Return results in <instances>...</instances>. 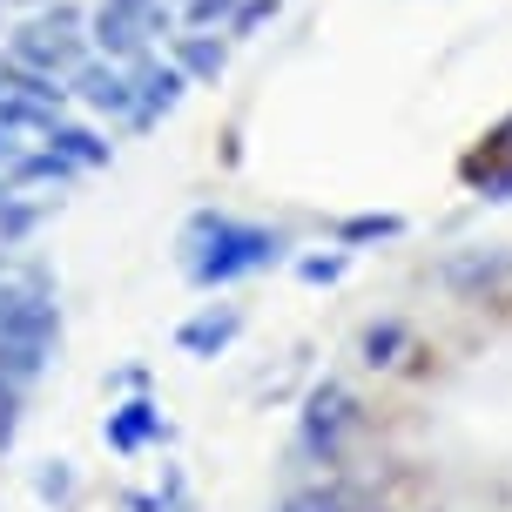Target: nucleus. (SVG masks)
Here are the masks:
<instances>
[{
  "label": "nucleus",
  "instance_id": "1",
  "mask_svg": "<svg viewBox=\"0 0 512 512\" xmlns=\"http://www.w3.org/2000/svg\"><path fill=\"white\" fill-rule=\"evenodd\" d=\"M176 250H182L189 283L216 290V283H236V277L270 270V263L283 256V236L277 230H256V223H236V216H223V209H203V216L182 223Z\"/></svg>",
  "mask_w": 512,
  "mask_h": 512
},
{
  "label": "nucleus",
  "instance_id": "2",
  "mask_svg": "<svg viewBox=\"0 0 512 512\" xmlns=\"http://www.w3.org/2000/svg\"><path fill=\"white\" fill-rule=\"evenodd\" d=\"M54 344H61V317L48 297L0 283V378H34Z\"/></svg>",
  "mask_w": 512,
  "mask_h": 512
},
{
  "label": "nucleus",
  "instance_id": "3",
  "mask_svg": "<svg viewBox=\"0 0 512 512\" xmlns=\"http://www.w3.org/2000/svg\"><path fill=\"white\" fill-rule=\"evenodd\" d=\"M14 61L34 68V75H81L88 61H81V14L75 7H61L54 0V14H34V21L14 34Z\"/></svg>",
  "mask_w": 512,
  "mask_h": 512
},
{
  "label": "nucleus",
  "instance_id": "4",
  "mask_svg": "<svg viewBox=\"0 0 512 512\" xmlns=\"http://www.w3.org/2000/svg\"><path fill=\"white\" fill-rule=\"evenodd\" d=\"M351 425H358V398H351V391H344L337 378H324V384H317V391L304 398V452L331 465L337 452H344Z\"/></svg>",
  "mask_w": 512,
  "mask_h": 512
},
{
  "label": "nucleus",
  "instance_id": "5",
  "mask_svg": "<svg viewBox=\"0 0 512 512\" xmlns=\"http://www.w3.org/2000/svg\"><path fill=\"white\" fill-rule=\"evenodd\" d=\"M149 34H169V7L162 0H102L95 7V41L108 48V61H128Z\"/></svg>",
  "mask_w": 512,
  "mask_h": 512
},
{
  "label": "nucleus",
  "instance_id": "6",
  "mask_svg": "<svg viewBox=\"0 0 512 512\" xmlns=\"http://www.w3.org/2000/svg\"><path fill=\"white\" fill-rule=\"evenodd\" d=\"M445 283L465 290L472 304H512V250H472L445 263Z\"/></svg>",
  "mask_w": 512,
  "mask_h": 512
},
{
  "label": "nucleus",
  "instance_id": "7",
  "mask_svg": "<svg viewBox=\"0 0 512 512\" xmlns=\"http://www.w3.org/2000/svg\"><path fill=\"white\" fill-rule=\"evenodd\" d=\"M75 95L95 108V115H128V122H135V75L115 68V61H88L75 75Z\"/></svg>",
  "mask_w": 512,
  "mask_h": 512
},
{
  "label": "nucleus",
  "instance_id": "8",
  "mask_svg": "<svg viewBox=\"0 0 512 512\" xmlns=\"http://www.w3.org/2000/svg\"><path fill=\"white\" fill-rule=\"evenodd\" d=\"M236 331H243V310L236 304H209V310H196V317L176 331V344L189 351V358H216V351L236 344Z\"/></svg>",
  "mask_w": 512,
  "mask_h": 512
},
{
  "label": "nucleus",
  "instance_id": "9",
  "mask_svg": "<svg viewBox=\"0 0 512 512\" xmlns=\"http://www.w3.org/2000/svg\"><path fill=\"white\" fill-rule=\"evenodd\" d=\"M135 75V128H149L155 115H169L182 102V68L162 61V68H128Z\"/></svg>",
  "mask_w": 512,
  "mask_h": 512
},
{
  "label": "nucleus",
  "instance_id": "10",
  "mask_svg": "<svg viewBox=\"0 0 512 512\" xmlns=\"http://www.w3.org/2000/svg\"><path fill=\"white\" fill-rule=\"evenodd\" d=\"M169 425H162V411L155 405H122V411H108V445L115 452H142L149 438H162Z\"/></svg>",
  "mask_w": 512,
  "mask_h": 512
},
{
  "label": "nucleus",
  "instance_id": "11",
  "mask_svg": "<svg viewBox=\"0 0 512 512\" xmlns=\"http://www.w3.org/2000/svg\"><path fill=\"white\" fill-rule=\"evenodd\" d=\"M223 61H230V48H223L216 34H182V41H176V68H182V75H196V81H216V75H223Z\"/></svg>",
  "mask_w": 512,
  "mask_h": 512
},
{
  "label": "nucleus",
  "instance_id": "12",
  "mask_svg": "<svg viewBox=\"0 0 512 512\" xmlns=\"http://www.w3.org/2000/svg\"><path fill=\"white\" fill-rule=\"evenodd\" d=\"M48 149H54V155H68L75 169H102V162H108V149H102V142H95L88 128H68V122H61V128L48 135Z\"/></svg>",
  "mask_w": 512,
  "mask_h": 512
},
{
  "label": "nucleus",
  "instance_id": "13",
  "mask_svg": "<svg viewBox=\"0 0 512 512\" xmlns=\"http://www.w3.org/2000/svg\"><path fill=\"white\" fill-rule=\"evenodd\" d=\"M277 512H351V499H344L337 486H310V492H290Z\"/></svg>",
  "mask_w": 512,
  "mask_h": 512
},
{
  "label": "nucleus",
  "instance_id": "14",
  "mask_svg": "<svg viewBox=\"0 0 512 512\" xmlns=\"http://www.w3.org/2000/svg\"><path fill=\"white\" fill-rule=\"evenodd\" d=\"M405 230V223H398V216H351V223H344V243H371V236H398Z\"/></svg>",
  "mask_w": 512,
  "mask_h": 512
},
{
  "label": "nucleus",
  "instance_id": "15",
  "mask_svg": "<svg viewBox=\"0 0 512 512\" xmlns=\"http://www.w3.org/2000/svg\"><path fill=\"white\" fill-rule=\"evenodd\" d=\"M398 344H405V331H398V324H371V331H364V364H391V351H398Z\"/></svg>",
  "mask_w": 512,
  "mask_h": 512
},
{
  "label": "nucleus",
  "instance_id": "16",
  "mask_svg": "<svg viewBox=\"0 0 512 512\" xmlns=\"http://www.w3.org/2000/svg\"><path fill=\"white\" fill-rule=\"evenodd\" d=\"M270 14H277V0H243V7L230 14V34H250V27H263Z\"/></svg>",
  "mask_w": 512,
  "mask_h": 512
},
{
  "label": "nucleus",
  "instance_id": "17",
  "mask_svg": "<svg viewBox=\"0 0 512 512\" xmlns=\"http://www.w3.org/2000/svg\"><path fill=\"white\" fill-rule=\"evenodd\" d=\"M236 7H243V0H189V21H196V27H216V21H230Z\"/></svg>",
  "mask_w": 512,
  "mask_h": 512
},
{
  "label": "nucleus",
  "instance_id": "18",
  "mask_svg": "<svg viewBox=\"0 0 512 512\" xmlns=\"http://www.w3.org/2000/svg\"><path fill=\"white\" fill-rule=\"evenodd\" d=\"M344 277V256H310L304 263V283H337Z\"/></svg>",
  "mask_w": 512,
  "mask_h": 512
},
{
  "label": "nucleus",
  "instance_id": "19",
  "mask_svg": "<svg viewBox=\"0 0 512 512\" xmlns=\"http://www.w3.org/2000/svg\"><path fill=\"white\" fill-rule=\"evenodd\" d=\"M14 425H21V418H14V391H7V384H0V445H7V438H14Z\"/></svg>",
  "mask_w": 512,
  "mask_h": 512
},
{
  "label": "nucleus",
  "instance_id": "20",
  "mask_svg": "<svg viewBox=\"0 0 512 512\" xmlns=\"http://www.w3.org/2000/svg\"><path fill=\"white\" fill-rule=\"evenodd\" d=\"M492 196H512V169H506V176H492Z\"/></svg>",
  "mask_w": 512,
  "mask_h": 512
},
{
  "label": "nucleus",
  "instance_id": "21",
  "mask_svg": "<svg viewBox=\"0 0 512 512\" xmlns=\"http://www.w3.org/2000/svg\"><path fill=\"white\" fill-rule=\"evenodd\" d=\"M21 7H41V0H21Z\"/></svg>",
  "mask_w": 512,
  "mask_h": 512
}]
</instances>
